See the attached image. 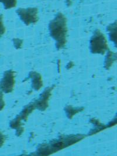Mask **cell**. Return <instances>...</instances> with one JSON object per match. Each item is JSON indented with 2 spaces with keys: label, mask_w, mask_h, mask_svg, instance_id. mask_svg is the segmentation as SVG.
Masks as SVG:
<instances>
[{
  "label": "cell",
  "mask_w": 117,
  "mask_h": 156,
  "mask_svg": "<svg viewBox=\"0 0 117 156\" xmlns=\"http://www.w3.org/2000/svg\"><path fill=\"white\" fill-rule=\"evenodd\" d=\"M16 12L26 25L36 23L38 21V10L36 8H19Z\"/></svg>",
  "instance_id": "obj_3"
},
{
  "label": "cell",
  "mask_w": 117,
  "mask_h": 156,
  "mask_svg": "<svg viewBox=\"0 0 117 156\" xmlns=\"http://www.w3.org/2000/svg\"><path fill=\"white\" fill-rule=\"evenodd\" d=\"M67 23V20L65 16L59 13L49 24L50 35L55 39L56 46L58 49L63 48L67 43L68 32Z\"/></svg>",
  "instance_id": "obj_1"
},
{
  "label": "cell",
  "mask_w": 117,
  "mask_h": 156,
  "mask_svg": "<svg viewBox=\"0 0 117 156\" xmlns=\"http://www.w3.org/2000/svg\"><path fill=\"white\" fill-rule=\"evenodd\" d=\"M111 40L114 42H117V23H114L108 27Z\"/></svg>",
  "instance_id": "obj_4"
},
{
  "label": "cell",
  "mask_w": 117,
  "mask_h": 156,
  "mask_svg": "<svg viewBox=\"0 0 117 156\" xmlns=\"http://www.w3.org/2000/svg\"><path fill=\"white\" fill-rule=\"evenodd\" d=\"M14 45H15L16 48V49H19L22 46L23 41L21 39L16 38V39H14Z\"/></svg>",
  "instance_id": "obj_6"
},
{
  "label": "cell",
  "mask_w": 117,
  "mask_h": 156,
  "mask_svg": "<svg viewBox=\"0 0 117 156\" xmlns=\"http://www.w3.org/2000/svg\"><path fill=\"white\" fill-rule=\"evenodd\" d=\"M66 2H67V5L70 6L71 5V3H72V0H66Z\"/></svg>",
  "instance_id": "obj_7"
},
{
  "label": "cell",
  "mask_w": 117,
  "mask_h": 156,
  "mask_svg": "<svg viewBox=\"0 0 117 156\" xmlns=\"http://www.w3.org/2000/svg\"><path fill=\"white\" fill-rule=\"evenodd\" d=\"M91 51L94 54H104L108 49L107 41L104 34L99 30L95 32L90 42Z\"/></svg>",
  "instance_id": "obj_2"
},
{
  "label": "cell",
  "mask_w": 117,
  "mask_h": 156,
  "mask_svg": "<svg viewBox=\"0 0 117 156\" xmlns=\"http://www.w3.org/2000/svg\"><path fill=\"white\" fill-rule=\"evenodd\" d=\"M117 56L116 54L112 51H109L108 54L106 56V63L107 65H112V63L114 62V61L116 59Z\"/></svg>",
  "instance_id": "obj_5"
}]
</instances>
